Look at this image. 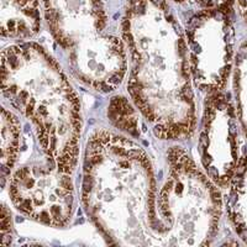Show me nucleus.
<instances>
[{
    "instance_id": "nucleus-6",
    "label": "nucleus",
    "mask_w": 247,
    "mask_h": 247,
    "mask_svg": "<svg viewBox=\"0 0 247 247\" xmlns=\"http://www.w3.org/2000/svg\"><path fill=\"white\" fill-rule=\"evenodd\" d=\"M239 130L231 102L221 91L208 94L199 129L198 152L205 173L219 188L230 184L239 158Z\"/></svg>"
},
{
    "instance_id": "nucleus-9",
    "label": "nucleus",
    "mask_w": 247,
    "mask_h": 247,
    "mask_svg": "<svg viewBox=\"0 0 247 247\" xmlns=\"http://www.w3.org/2000/svg\"><path fill=\"white\" fill-rule=\"evenodd\" d=\"M21 147V122L19 116L10 109L1 108V140H0V166L1 185L5 187L15 169Z\"/></svg>"
},
{
    "instance_id": "nucleus-2",
    "label": "nucleus",
    "mask_w": 247,
    "mask_h": 247,
    "mask_svg": "<svg viewBox=\"0 0 247 247\" xmlns=\"http://www.w3.org/2000/svg\"><path fill=\"white\" fill-rule=\"evenodd\" d=\"M80 199L88 217L109 244L163 245L152 159L129 136L105 127L89 134Z\"/></svg>"
},
{
    "instance_id": "nucleus-5",
    "label": "nucleus",
    "mask_w": 247,
    "mask_h": 247,
    "mask_svg": "<svg viewBox=\"0 0 247 247\" xmlns=\"http://www.w3.org/2000/svg\"><path fill=\"white\" fill-rule=\"evenodd\" d=\"M73 174L45 163L30 162L14 169L9 178V196L17 211L36 222L66 227L74 213Z\"/></svg>"
},
{
    "instance_id": "nucleus-1",
    "label": "nucleus",
    "mask_w": 247,
    "mask_h": 247,
    "mask_svg": "<svg viewBox=\"0 0 247 247\" xmlns=\"http://www.w3.org/2000/svg\"><path fill=\"white\" fill-rule=\"evenodd\" d=\"M127 93L157 139L189 140L196 129L188 46L166 0H131L121 24Z\"/></svg>"
},
{
    "instance_id": "nucleus-3",
    "label": "nucleus",
    "mask_w": 247,
    "mask_h": 247,
    "mask_svg": "<svg viewBox=\"0 0 247 247\" xmlns=\"http://www.w3.org/2000/svg\"><path fill=\"white\" fill-rule=\"evenodd\" d=\"M1 94L35 132L41 152L54 168L73 174L83 130L82 105L59 63L36 42L1 52Z\"/></svg>"
},
{
    "instance_id": "nucleus-11",
    "label": "nucleus",
    "mask_w": 247,
    "mask_h": 247,
    "mask_svg": "<svg viewBox=\"0 0 247 247\" xmlns=\"http://www.w3.org/2000/svg\"><path fill=\"white\" fill-rule=\"evenodd\" d=\"M108 117L109 121L113 124L114 127L121 132V134L129 137H137L141 134V124L139 109L135 106L132 102L122 97V95H115L110 99L108 105Z\"/></svg>"
},
{
    "instance_id": "nucleus-12",
    "label": "nucleus",
    "mask_w": 247,
    "mask_h": 247,
    "mask_svg": "<svg viewBox=\"0 0 247 247\" xmlns=\"http://www.w3.org/2000/svg\"><path fill=\"white\" fill-rule=\"evenodd\" d=\"M234 89L237 103L236 114L247 136V42L242 45L236 56Z\"/></svg>"
},
{
    "instance_id": "nucleus-4",
    "label": "nucleus",
    "mask_w": 247,
    "mask_h": 247,
    "mask_svg": "<svg viewBox=\"0 0 247 247\" xmlns=\"http://www.w3.org/2000/svg\"><path fill=\"white\" fill-rule=\"evenodd\" d=\"M166 159V177L156 199L163 245H209L222 213L220 189L180 146H171Z\"/></svg>"
},
{
    "instance_id": "nucleus-8",
    "label": "nucleus",
    "mask_w": 247,
    "mask_h": 247,
    "mask_svg": "<svg viewBox=\"0 0 247 247\" xmlns=\"http://www.w3.org/2000/svg\"><path fill=\"white\" fill-rule=\"evenodd\" d=\"M41 27L38 0H3L1 36L27 40Z\"/></svg>"
},
{
    "instance_id": "nucleus-7",
    "label": "nucleus",
    "mask_w": 247,
    "mask_h": 247,
    "mask_svg": "<svg viewBox=\"0 0 247 247\" xmlns=\"http://www.w3.org/2000/svg\"><path fill=\"white\" fill-rule=\"evenodd\" d=\"M232 32L230 15L219 35L208 31L204 12L191 17L187 29V46L194 85L207 94L222 91L232 68Z\"/></svg>"
},
{
    "instance_id": "nucleus-10",
    "label": "nucleus",
    "mask_w": 247,
    "mask_h": 247,
    "mask_svg": "<svg viewBox=\"0 0 247 247\" xmlns=\"http://www.w3.org/2000/svg\"><path fill=\"white\" fill-rule=\"evenodd\" d=\"M228 185V217L237 236L247 245V156L239 162Z\"/></svg>"
},
{
    "instance_id": "nucleus-13",
    "label": "nucleus",
    "mask_w": 247,
    "mask_h": 247,
    "mask_svg": "<svg viewBox=\"0 0 247 247\" xmlns=\"http://www.w3.org/2000/svg\"><path fill=\"white\" fill-rule=\"evenodd\" d=\"M14 227L11 211L5 203L1 205V220H0V246L6 247L12 244Z\"/></svg>"
}]
</instances>
